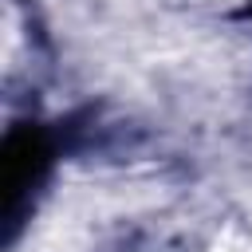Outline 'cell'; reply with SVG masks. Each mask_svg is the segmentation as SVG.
<instances>
[{"label":"cell","mask_w":252,"mask_h":252,"mask_svg":"<svg viewBox=\"0 0 252 252\" xmlns=\"http://www.w3.org/2000/svg\"><path fill=\"white\" fill-rule=\"evenodd\" d=\"M51 150L39 126H16L4 142V213L16 217L24 193L39 181Z\"/></svg>","instance_id":"obj_1"}]
</instances>
